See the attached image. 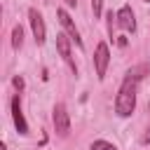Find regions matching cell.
<instances>
[{"instance_id": "cell-13", "label": "cell", "mask_w": 150, "mask_h": 150, "mask_svg": "<svg viewBox=\"0 0 150 150\" xmlns=\"http://www.w3.org/2000/svg\"><path fill=\"white\" fill-rule=\"evenodd\" d=\"M141 143H143V145H148V143H150V127H148V131H145V136H143V141H141Z\"/></svg>"}, {"instance_id": "cell-9", "label": "cell", "mask_w": 150, "mask_h": 150, "mask_svg": "<svg viewBox=\"0 0 150 150\" xmlns=\"http://www.w3.org/2000/svg\"><path fill=\"white\" fill-rule=\"evenodd\" d=\"M21 45H23V28H21V26H14V28H12V47L19 49Z\"/></svg>"}, {"instance_id": "cell-5", "label": "cell", "mask_w": 150, "mask_h": 150, "mask_svg": "<svg viewBox=\"0 0 150 150\" xmlns=\"http://www.w3.org/2000/svg\"><path fill=\"white\" fill-rule=\"evenodd\" d=\"M115 23H117L122 30H127V33H134V30H136V19H134V12H131L129 5H124V7L117 9V14H115Z\"/></svg>"}, {"instance_id": "cell-10", "label": "cell", "mask_w": 150, "mask_h": 150, "mask_svg": "<svg viewBox=\"0 0 150 150\" xmlns=\"http://www.w3.org/2000/svg\"><path fill=\"white\" fill-rule=\"evenodd\" d=\"M91 150H117L112 143H108V141H94L91 143Z\"/></svg>"}, {"instance_id": "cell-2", "label": "cell", "mask_w": 150, "mask_h": 150, "mask_svg": "<svg viewBox=\"0 0 150 150\" xmlns=\"http://www.w3.org/2000/svg\"><path fill=\"white\" fill-rule=\"evenodd\" d=\"M108 63H110L108 45H105V42H98V45H96V52H94V66H96V77H98V80H103V77H105Z\"/></svg>"}, {"instance_id": "cell-15", "label": "cell", "mask_w": 150, "mask_h": 150, "mask_svg": "<svg viewBox=\"0 0 150 150\" xmlns=\"http://www.w3.org/2000/svg\"><path fill=\"white\" fill-rule=\"evenodd\" d=\"M143 2H150V0H143Z\"/></svg>"}, {"instance_id": "cell-1", "label": "cell", "mask_w": 150, "mask_h": 150, "mask_svg": "<svg viewBox=\"0 0 150 150\" xmlns=\"http://www.w3.org/2000/svg\"><path fill=\"white\" fill-rule=\"evenodd\" d=\"M136 89H138V77L129 75L124 77L120 91H117V98H115V112L120 117H129L136 108Z\"/></svg>"}, {"instance_id": "cell-11", "label": "cell", "mask_w": 150, "mask_h": 150, "mask_svg": "<svg viewBox=\"0 0 150 150\" xmlns=\"http://www.w3.org/2000/svg\"><path fill=\"white\" fill-rule=\"evenodd\" d=\"M91 9H94V16H101V12H103V0H91Z\"/></svg>"}, {"instance_id": "cell-8", "label": "cell", "mask_w": 150, "mask_h": 150, "mask_svg": "<svg viewBox=\"0 0 150 150\" xmlns=\"http://www.w3.org/2000/svg\"><path fill=\"white\" fill-rule=\"evenodd\" d=\"M56 49H59L61 59H63L66 63L73 66V56H70V38H68L66 33H56ZM73 70H75V66H73Z\"/></svg>"}, {"instance_id": "cell-6", "label": "cell", "mask_w": 150, "mask_h": 150, "mask_svg": "<svg viewBox=\"0 0 150 150\" xmlns=\"http://www.w3.org/2000/svg\"><path fill=\"white\" fill-rule=\"evenodd\" d=\"M56 16H59V23L66 28V33H68V38L77 45V47H82V38H80V33H77V28H75V23H73V19H70V14L66 12V9H56Z\"/></svg>"}, {"instance_id": "cell-14", "label": "cell", "mask_w": 150, "mask_h": 150, "mask_svg": "<svg viewBox=\"0 0 150 150\" xmlns=\"http://www.w3.org/2000/svg\"><path fill=\"white\" fill-rule=\"evenodd\" d=\"M66 5H68V7H75V5H77V0H66Z\"/></svg>"}, {"instance_id": "cell-4", "label": "cell", "mask_w": 150, "mask_h": 150, "mask_svg": "<svg viewBox=\"0 0 150 150\" xmlns=\"http://www.w3.org/2000/svg\"><path fill=\"white\" fill-rule=\"evenodd\" d=\"M28 19H30V28H33V38L38 45H45L47 40V28H45V21H42V14L38 9H28Z\"/></svg>"}, {"instance_id": "cell-7", "label": "cell", "mask_w": 150, "mask_h": 150, "mask_svg": "<svg viewBox=\"0 0 150 150\" xmlns=\"http://www.w3.org/2000/svg\"><path fill=\"white\" fill-rule=\"evenodd\" d=\"M12 120H14V127L19 134H28V124H26V117L21 112V98L19 96L12 98Z\"/></svg>"}, {"instance_id": "cell-3", "label": "cell", "mask_w": 150, "mask_h": 150, "mask_svg": "<svg viewBox=\"0 0 150 150\" xmlns=\"http://www.w3.org/2000/svg\"><path fill=\"white\" fill-rule=\"evenodd\" d=\"M52 122H54V131H56L59 136H68V131H70V120H68V112H66V105H63V103H56V105H54Z\"/></svg>"}, {"instance_id": "cell-12", "label": "cell", "mask_w": 150, "mask_h": 150, "mask_svg": "<svg viewBox=\"0 0 150 150\" xmlns=\"http://www.w3.org/2000/svg\"><path fill=\"white\" fill-rule=\"evenodd\" d=\"M12 84H14V87H16L19 91L23 89V80H21V77H14V80H12Z\"/></svg>"}]
</instances>
